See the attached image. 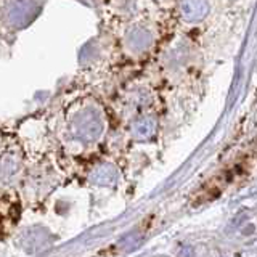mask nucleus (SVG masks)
Instances as JSON below:
<instances>
[{
    "label": "nucleus",
    "mask_w": 257,
    "mask_h": 257,
    "mask_svg": "<svg viewBox=\"0 0 257 257\" xmlns=\"http://www.w3.org/2000/svg\"><path fill=\"white\" fill-rule=\"evenodd\" d=\"M71 132L74 134L76 139L82 142H95L103 132V119L101 114L95 108H85L79 111L72 117Z\"/></svg>",
    "instance_id": "nucleus-1"
},
{
    "label": "nucleus",
    "mask_w": 257,
    "mask_h": 257,
    "mask_svg": "<svg viewBox=\"0 0 257 257\" xmlns=\"http://www.w3.org/2000/svg\"><path fill=\"white\" fill-rule=\"evenodd\" d=\"M36 12V5L32 0H12L7 10V18L13 26L26 24Z\"/></svg>",
    "instance_id": "nucleus-2"
},
{
    "label": "nucleus",
    "mask_w": 257,
    "mask_h": 257,
    "mask_svg": "<svg viewBox=\"0 0 257 257\" xmlns=\"http://www.w3.org/2000/svg\"><path fill=\"white\" fill-rule=\"evenodd\" d=\"M21 243H23V247L28 249L31 252L42 251V249H45L47 244L50 243V236H48V233L42 228H31L23 233Z\"/></svg>",
    "instance_id": "nucleus-3"
},
{
    "label": "nucleus",
    "mask_w": 257,
    "mask_h": 257,
    "mask_svg": "<svg viewBox=\"0 0 257 257\" xmlns=\"http://www.w3.org/2000/svg\"><path fill=\"white\" fill-rule=\"evenodd\" d=\"M180 10L187 21H201L207 15V0H180Z\"/></svg>",
    "instance_id": "nucleus-4"
},
{
    "label": "nucleus",
    "mask_w": 257,
    "mask_h": 257,
    "mask_svg": "<svg viewBox=\"0 0 257 257\" xmlns=\"http://www.w3.org/2000/svg\"><path fill=\"white\" fill-rule=\"evenodd\" d=\"M153 36L148 29L135 28L127 34V47L134 52H143L151 45Z\"/></svg>",
    "instance_id": "nucleus-5"
},
{
    "label": "nucleus",
    "mask_w": 257,
    "mask_h": 257,
    "mask_svg": "<svg viewBox=\"0 0 257 257\" xmlns=\"http://www.w3.org/2000/svg\"><path fill=\"white\" fill-rule=\"evenodd\" d=\"M117 171L112 166H100L95 169V172L90 175V180L96 185H112L117 182Z\"/></svg>",
    "instance_id": "nucleus-6"
},
{
    "label": "nucleus",
    "mask_w": 257,
    "mask_h": 257,
    "mask_svg": "<svg viewBox=\"0 0 257 257\" xmlns=\"http://www.w3.org/2000/svg\"><path fill=\"white\" fill-rule=\"evenodd\" d=\"M156 131V122L155 119L147 116V117H142L139 120H135L134 125H132V134L137 139H150V137L155 134Z\"/></svg>",
    "instance_id": "nucleus-7"
}]
</instances>
